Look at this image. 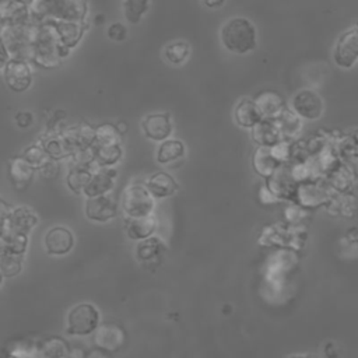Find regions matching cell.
<instances>
[{"instance_id":"1","label":"cell","mask_w":358,"mask_h":358,"mask_svg":"<svg viewBox=\"0 0 358 358\" xmlns=\"http://www.w3.org/2000/svg\"><path fill=\"white\" fill-rule=\"evenodd\" d=\"M69 53L70 48L63 42L55 22H35L31 43L32 63L43 69H55Z\"/></svg>"},{"instance_id":"2","label":"cell","mask_w":358,"mask_h":358,"mask_svg":"<svg viewBox=\"0 0 358 358\" xmlns=\"http://www.w3.org/2000/svg\"><path fill=\"white\" fill-rule=\"evenodd\" d=\"M34 22H83L87 18L85 0H31Z\"/></svg>"},{"instance_id":"3","label":"cell","mask_w":358,"mask_h":358,"mask_svg":"<svg viewBox=\"0 0 358 358\" xmlns=\"http://www.w3.org/2000/svg\"><path fill=\"white\" fill-rule=\"evenodd\" d=\"M222 46L234 55H246L257 45V31L253 22L245 17L229 18L220 31Z\"/></svg>"},{"instance_id":"4","label":"cell","mask_w":358,"mask_h":358,"mask_svg":"<svg viewBox=\"0 0 358 358\" xmlns=\"http://www.w3.org/2000/svg\"><path fill=\"white\" fill-rule=\"evenodd\" d=\"M35 22L27 24H1V45L7 49L11 59L31 62V43Z\"/></svg>"},{"instance_id":"5","label":"cell","mask_w":358,"mask_h":358,"mask_svg":"<svg viewBox=\"0 0 358 358\" xmlns=\"http://www.w3.org/2000/svg\"><path fill=\"white\" fill-rule=\"evenodd\" d=\"M154 196L145 185L131 183L126 186L122 194V208L129 217H145L152 214Z\"/></svg>"},{"instance_id":"6","label":"cell","mask_w":358,"mask_h":358,"mask_svg":"<svg viewBox=\"0 0 358 358\" xmlns=\"http://www.w3.org/2000/svg\"><path fill=\"white\" fill-rule=\"evenodd\" d=\"M334 193L336 192L330 187L326 179L309 180L298 185L294 203L303 208H315L323 204H329Z\"/></svg>"},{"instance_id":"7","label":"cell","mask_w":358,"mask_h":358,"mask_svg":"<svg viewBox=\"0 0 358 358\" xmlns=\"http://www.w3.org/2000/svg\"><path fill=\"white\" fill-rule=\"evenodd\" d=\"M291 109L303 120H316L322 116L324 105L322 96L309 88L298 91L291 99Z\"/></svg>"},{"instance_id":"8","label":"cell","mask_w":358,"mask_h":358,"mask_svg":"<svg viewBox=\"0 0 358 358\" xmlns=\"http://www.w3.org/2000/svg\"><path fill=\"white\" fill-rule=\"evenodd\" d=\"M98 326V312L90 303L77 305L67 317V333L85 336L92 333Z\"/></svg>"},{"instance_id":"9","label":"cell","mask_w":358,"mask_h":358,"mask_svg":"<svg viewBox=\"0 0 358 358\" xmlns=\"http://www.w3.org/2000/svg\"><path fill=\"white\" fill-rule=\"evenodd\" d=\"M333 57L336 64L344 69L351 67L358 60V22L340 35Z\"/></svg>"},{"instance_id":"10","label":"cell","mask_w":358,"mask_h":358,"mask_svg":"<svg viewBox=\"0 0 358 358\" xmlns=\"http://www.w3.org/2000/svg\"><path fill=\"white\" fill-rule=\"evenodd\" d=\"M7 87L14 92H24L32 83V70L28 60L11 59L1 67Z\"/></svg>"},{"instance_id":"11","label":"cell","mask_w":358,"mask_h":358,"mask_svg":"<svg viewBox=\"0 0 358 358\" xmlns=\"http://www.w3.org/2000/svg\"><path fill=\"white\" fill-rule=\"evenodd\" d=\"M3 234L27 235L38 222L36 214L28 207H17L3 214Z\"/></svg>"},{"instance_id":"12","label":"cell","mask_w":358,"mask_h":358,"mask_svg":"<svg viewBox=\"0 0 358 358\" xmlns=\"http://www.w3.org/2000/svg\"><path fill=\"white\" fill-rule=\"evenodd\" d=\"M60 133L71 150V157L77 152L90 150L95 144V127L84 122L64 127Z\"/></svg>"},{"instance_id":"13","label":"cell","mask_w":358,"mask_h":358,"mask_svg":"<svg viewBox=\"0 0 358 358\" xmlns=\"http://www.w3.org/2000/svg\"><path fill=\"white\" fill-rule=\"evenodd\" d=\"M266 186L280 199V200H291L294 201L298 183L292 178L289 164L280 165L275 172L266 179Z\"/></svg>"},{"instance_id":"14","label":"cell","mask_w":358,"mask_h":358,"mask_svg":"<svg viewBox=\"0 0 358 358\" xmlns=\"http://www.w3.org/2000/svg\"><path fill=\"white\" fill-rule=\"evenodd\" d=\"M143 133L147 138L152 141H165L172 134V120L171 115L166 112L150 113L141 122Z\"/></svg>"},{"instance_id":"15","label":"cell","mask_w":358,"mask_h":358,"mask_svg":"<svg viewBox=\"0 0 358 358\" xmlns=\"http://www.w3.org/2000/svg\"><path fill=\"white\" fill-rule=\"evenodd\" d=\"M117 214V204L109 194L90 197L85 201V215L96 222L112 220Z\"/></svg>"},{"instance_id":"16","label":"cell","mask_w":358,"mask_h":358,"mask_svg":"<svg viewBox=\"0 0 358 358\" xmlns=\"http://www.w3.org/2000/svg\"><path fill=\"white\" fill-rule=\"evenodd\" d=\"M116 176H117L116 169L96 166L94 169L92 176H91L87 187L84 189L83 194L87 196V199L102 196V194H109V192L115 186Z\"/></svg>"},{"instance_id":"17","label":"cell","mask_w":358,"mask_h":358,"mask_svg":"<svg viewBox=\"0 0 358 358\" xmlns=\"http://www.w3.org/2000/svg\"><path fill=\"white\" fill-rule=\"evenodd\" d=\"M253 101L263 119L275 120L287 109L282 96L274 90H264L259 92Z\"/></svg>"},{"instance_id":"18","label":"cell","mask_w":358,"mask_h":358,"mask_svg":"<svg viewBox=\"0 0 358 358\" xmlns=\"http://www.w3.org/2000/svg\"><path fill=\"white\" fill-rule=\"evenodd\" d=\"M74 245V238L70 229L64 227H53L48 231L45 236V248L48 253L62 256L71 250Z\"/></svg>"},{"instance_id":"19","label":"cell","mask_w":358,"mask_h":358,"mask_svg":"<svg viewBox=\"0 0 358 358\" xmlns=\"http://www.w3.org/2000/svg\"><path fill=\"white\" fill-rule=\"evenodd\" d=\"M250 134L257 147H273L274 144L284 140L277 120L270 119H262L255 127L250 129Z\"/></svg>"},{"instance_id":"20","label":"cell","mask_w":358,"mask_h":358,"mask_svg":"<svg viewBox=\"0 0 358 358\" xmlns=\"http://www.w3.org/2000/svg\"><path fill=\"white\" fill-rule=\"evenodd\" d=\"M1 24H27L32 21L29 4L24 0H6L0 7Z\"/></svg>"},{"instance_id":"21","label":"cell","mask_w":358,"mask_h":358,"mask_svg":"<svg viewBox=\"0 0 358 358\" xmlns=\"http://www.w3.org/2000/svg\"><path fill=\"white\" fill-rule=\"evenodd\" d=\"M145 186L150 190V193L154 196V199L171 197L179 189L178 182L173 179V176L165 171H158V172L152 173L147 179Z\"/></svg>"},{"instance_id":"22","label":"cell","mask_w":358,"mask_h":358,"mask_svg":"<svg viewBox=\"0 0 358 358\" xmlns=\"http://www.w3.org/2000/svg\"><path fill=\"white\" fill-rule=\"evenodd\" d=\"M34 168L22 158L13 157L8 161V178L17 190H24L34 179Z\"/></svg>"},{"instance_id":"23","label":"cell","mask_w":358,"mask_h":358,"mask_svg":"<svg viewBox=\"0 0 358 358\" xmlns=\"http://www.w3.org/2000/svg\"><path fill=\"white\" fill-rule=\"evenodd\" d=\"M324 179L337 193H348L357 183V175L347 162H340Z\"/></svg>"},{"instance_id":"24","label":"cell","mask_w":358,"mask_h":358,"mask_svg":"<svg viewBox=\"0 0 358 358\" xmlns=\"http://www.w3.org/2000/svg\"><path fill=\"white\" fill-rule=\"evenodd\" d=\"M124 340V333L117 326L105 324L98 329L94 337V343L98 348L105 351H116L120 348Z\"/></svg>"},{"instance_id":"25","label":"cell","mask_w":358,"mask_h":358,"mask_svg":"<svg viewBox=\"0 0 358 358\" xmlns=\"http://www.w3.org/2000/svg\"><path fill=\"white\" fill-rule=\"evenodd\" d=\"M39 144L45 148L52 159L59 161L71 157V150L60 131H50L45 134L43 137H41Z\"/></svg>"},{"instance_id":"26","label":"cell","mask_w":358,"mask_h":358,"mask_svg":"<svg viewBox=\"0 0 358 358\" xmlns=\"http://www.w3.org/2000/svg\"><path fill=\"white\" fill-rule=\"evenodd\" d=\"M234 119L238 126L243 129H252L255 127L263 117L255 103L253 99H242L238 102L234 110Z\"/></svg>"},{"instance_id":"27","label":"cell","mask_w":358,"mask_h":358,"mask_svg":"<svg viewBox=\"0 0 358 358\" xmlns=\"http://www.w3.org/2000/svg\"><path fill=\"white\" fill-rule=\"evenodd\" d=\"M92 154L96 166L113 168L122 159L123 148L120 144H94Z\"/></svg>"},{"instance_id":"28","label":"cell","mask_w":358,"mask_h":358,"mask_svg":"<svg viewBox=\"0 0 358 358\" xmlns=\"http://www.w3.org/2000/svg\"><path fill=\"white\" fill-rule=\"evenodd\" d=\"M252 166L259 176L267 179L275 172L280 164L271 155L270 147H256L252 155Z\"/></svg>"},{"instance_id":"29","label":"cell","mask_w":358,"mask_h":358,"mask_svg":"<svg viewBox=\"0 0 358 358\" xmlns=\"http://www.w3.org/2000/svg\"><path fill=\"white\" fill-rule=\"evenodd\" d=\"M95 168H96L95 165L73 164L66 176V183H67L69 189L77 194L84 193V189L87 187Z\"/></svg>"},{"instance_id":"30","label":"cell","mask_w":358,"mask_h":358,"mask_svg":"<svg viewBox=\"0 0 358 358\" xmlns=\"http://www.w3.org/2000/svg\"><path fill=\"white\" fill-rule=\"evenodd\" d=\"M157 221L152 214L145 217H129L126 221V232L131 239H147L152 235Z\"/></svg>"},{"instance_id":"31","label":"cell","mask_w":358,"mask_h":358,"mask_svg":"<svg viewBox=\"0 0 358 358\" xmlns=\"http://www.w3.org/2000/svg\"><path fill=\"white\" fill-rule=\"evenodd\" d=\"M275 120L284 140H298L302 130V119L291 108H287Z\"/></svg>"},{"instance_id":"32","label":"cell","mask_w":358,"mask_h":358,"mask_svg":"<svg viewBox=\"0 0 358 358\" xmlns=\"http://www.w3.org/2000/svg\"><path fill=\"white\" fill-rule=\"evenodd\" d=\"M186 147L182 140L168 138L162 141L157 150V162L165 165L173 161L180 159L185 155Z\"/></svg>"},{"instance_id":"33","label":"cell","mask_w":358,"mask_h":358,"mask_svg":"<svg viewBox=\"0 0 358 358\" xmlns=\"http://www.w3.org/2000/svg\"><path fill=\"white\" fill-rule=\"evenodd\" d=\"M59 28V32L63 38V42L67 48L73 49L78 45L81 41L85 29H87V21L83 22H55Z\"/></svg>"},{"instance_id":"34","label":"cell","mask_w":358,"mask_h":358,"mask_svg":"<svg viewBox=\"0 0 358 358\" xmlns=\"http://www.w3.org/2000/svg\"><path fill=\"white\" fill-rule=\"evenodd\" d=\"M336 148L341 161L347 162V159L358 158V130H354L348 134H341L338 141L336 143Z\"/></svg>"},{"instance_id":"35","label":"cell","mask_w":358,"mask_h":358,"mask_svg":"<svg viewBox=\"0 0 358 358\" xmlns=\"http://www.w3.org/2000/svg\"><path fill=\"white\" fill-rule=\"evenodd\" d=\"M189 55H190V45L185 41H173L169 45H166L164 49L165 59L175 66L182 64L189 57Z\"/></svg>"},{"instance_id":"36","label":"cell","mask_w":358,"mask_h":358,"mask_svg":"<svg viewBox=\"0 0 358 358\" xmlns=\"http://www.w3.org/2000/svg\"><path fill=\"white\" fill-rule=\"evenodd\" d=\"M150 0H123V14L129 24H137L148 11Z\"/></svg>"},{"instance_id":"37","label":"cell","mask_w":358,"mask_h":358,"mask_svg":"<svg viewBox=\"0 0 358 358\" xmlns=\"http://www.w3.org/2000/svg\"><path fill=\"white\" fill-rule=\"evenodd\" d=\"M22 158L34 168V169H42L43 166H46L49 164V161L52 159L48 152L45 151V148L41 144H32L29 147H27L22 152Z\"/></svg>"},{"instance_id":"38","label":"cell","mask_w":358,"mask_h":358,"mask_svg":"<svg viewBox=\"0 0 358 358\" xmlns=\"http://www.w3.org/2000/svg\"><path fill=\"white\" fill-rule=\"evenodd\" d=\"M122 133L112 123H102L95 127V144H122Z\"/></svg>"},{"instance_id":"39","label":"cell","mask_w":358,"mask_h":358,"mask_svg":"<svg viewBox=\"0 0 358 358\" xmlns=\"http://www.w3.org/2000/svg\"><path fill=\"white\" fill-rule=\"evenodd\" d=\"M164 249V245L162 242L158 239V238H154V236H150L147 239H143L138 246H137V255L140 259L143 260H148V259H152V257H157L161 250Z\"/></svg>"},{"instance_id":"40","label":"cell","mask_w":358,"mask_h":358,"mask_svg":"<svg viewBox=\"0 0 358 358\" xmlns=\"http://www.w3.org/2000/svg\"><path fill=\"white\" fill-rule=\"evenodd\" d=\"M271 155L280 165H288L292 159V141L291 140H281L280 143L270 147Z\"/></svg>"},{"instance_id":"41","label":"cell","mask_w":358,"mask_h":358,"mask_svg":"<svg viewBox=\"0 0 358 358\" xmlns=\"http://www.w3.org/2000/svg\"><path fill=\"white\" fill-rule=\"evenodd\" d=\"M106 35L110 41H115V42H123L127 36V28L122 24V22H113L108 27V31H106Z\"/></svg>"},{"instance_id":"42","label":"cell","mask_w":358,"mask_h":358,"mask_svg":"<svg viewBox=\"0 0 358 358\" xmlns=\"http://www.w3.org/2000/svg\"><path fill=\"white\" fill-rule=\"evenodd\" d=\"M257 199L262 204H275L278 201H281L267 186L266 183H263L259 190H257Z\"/></svg>"},{"instance_id":"43","label":"cell","mask_w":358,"mask_h":358,"mask_svg":"<svg viewBox=\"0 0 358 358\" xmlns=\"http://www.w3.org/2000/svg\"><path fill=\"white\" fill-rule=\"evenodd\" d=\"M32 123H34V115L31 112L22 110L15 115V124L20 129H28L32 126Z\"/></svg>"},{"instance_id":"44","label":"cell","mask_w":358,"mask_h":358,"mask_svg":"<svg viewBox=\"0 0 358 358\" xmlns=\"http://www.w3.org/2000/svg\"><path fill=\"white\" fill-rule=\"evenodd\" d=\"M59 171H60L59 162L56 159H50L49 164L41 169V173L46 179H53V178H57Z\"/></svg>"},{"instance_id":"45","label":"cell","mask_w":358,"mask_h":358,"mask_svg":"<svg viewBox=\"0 0 358 358\" xmlns=\"http://www.w3.org/2000/svg\"><path fill=\"white\" fill-rule=\"evenodd\" d=\"M203 3L208 8H220L225 3V0H203Z\"/></svg>"},{"instance_id":"46","label":"cell","mask_w":358,"mask_h":358,"mask_svg":"<svg viewBox=\"0 0 358 358\" xmlns=\"http://www.w3.org/2000/svg\"><path fill=\"white\" fill-rule=\"evenodd\" d=\"M105 350H94V351H91L88 355H87V358H109L105 352H103Z\"/></svg>"},{"instance_id":"47","label":"cell","mask_w":358,"mask_h":358,"mask_svg":"<svg viewBox=\"0 0 358 358\" xmlns=\"http://www.w3.org/2000/svg\"><path fill=\"white\" fill-rule=\"evenodd\" d=\"M116 127L119 129V131H120L122 134H124V133L127 131V123H126V122H119V123H116Z\"/></svg>"}]
</instances>
